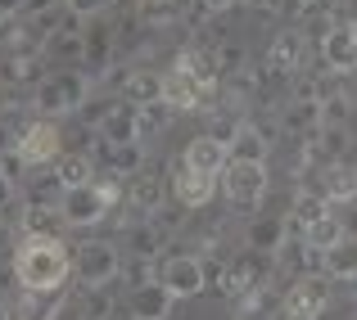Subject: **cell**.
<instances>
[{
  "instance_id": "6da1fadb",
  "label": "cell",
  "mask_w": 357,
  "mask_h": 320,
  "mask_svg": "<svg viewBox=\"0 0 357 320\" xmlns=\"http://www.w3.org/2000/svg\"><path fill=\"white\" fill-rule=\"evenodd\" d=\"M73 275V253L63 248V239H27L14 248V280L27 294H54L63 289V280Z\"/></svg>"
},
{
  "instance_id": "7a4b0ae2",
  "label": "cell",
  "mask_w": 357,
  "mask_h": 320,
  "mask_svg": "<svg viewBox=\"0 0 357 320\" xmlns=\"http://www.w3.org/2000/svg\"><path fill=\"white\" fill-rule=\"evenodd\" d=\"M96 77L91 72H50V77H41L32 86V113L36 118H77V109L86 104L91 95H96Z\"/></svg>"
},
{
  "instance_id": "3957f363",
  "label": "cell",
  "mask_w": 357,
  "mask_h": 320,
  "mask_svg": "<svg viewBox=\"0 0 357 320\" xmlns=\"http://www.w3.org/2000/svg\"><path fill=\"white\" fill-rule=\"evenodd\" d=\"M14 154L23 158L27 167H45V163H59V154H63V136H59V127H54L50 118H27L23 127H18V136H14Z\"/></svg>"
},
{
  "instance_id": "277c9868",
  "label": "cell",
  "mask_w": 357,
  "mask_h": 320,
  "mask_svg": "<svg viewBox=\"0 0 357 320\" xmlns=\"http://www.w3.org/2000/svg\"><path fill=\"white\" fill-rule=\"evenodd\" d=\"M73 271H77L91 289H105L109 280L122 275V253H118V243H109V239H82L77 248H73Z\"/></svg>"
},
{
  "instance_id": "5b68a950",
  "label": "cell",
  "mask_w": 357,
  "mask_h": 320,
  "mask_svg": "<svg viewBox=\"0 0 357 320\" xmlns=\"http://www.w3.org/2000/svg\"><path fill=\"white\" fill-rule=\"evenodd\" d=\"M267 163H227V172H222V190L236 208H258L267 199Z\"/></svg>"
},
{
  "instance_id": "8992f818",
  "label": "cell",
  "mask_w": 357,
  "mask_h": 320,
  "mask_svg": "<svg viewBox=\"0 0 357 320\" xmlns=\"http://www.w3.org/2000/svg\"><path fill=\"white\" fill-rule=\"evenodd\" d=\"M285 320H321L331 307V275H303L285 289Z\"/></svg>"
},
{
  "instance_id": "52a82bcc",
  "label": "cell",
  "mask_w": 357,
  "mask_h": 320,
  "mask_svg": "<svg viewBox=\"0 0 357 320\" xmlns=\"http://www.w3.org/2000/svg\"><path fill=\"white\" fill-rule=\"evenodd\" d=\"M154 280L167 285L176 298H195V294L208 289V271H204V262L195 257V253H172V257H163L158 271H154Z\"/></svg>"
},
{
  "instance_id": "ba28073f",
  "label": "cell",
  "mask_w": 357,
  "mask_h": 320,
  "mask_svg": "<svg viewBox=\"0 0 357 320\" xmlns=\"http://www.w3.org/2000/svg\"><path fill=\"white\" fill-rule=\"evenodd\" d=\"M321 68L335 72V77L357 72V27H353V18H340V23L321 36Z\"/></svg>"
},
{
  "instance_id": "9c48e42d",
  "label": "cell",
  "mask_w": 357,
  "mask_h": 320,
  "mask_svg": "<svg viewBox=\"0 0 357 320\" xmlns=\"http://www.w3.org/2000/svg\"><path fill=\"white\" fill-rule=\"evenodd\" d=\"M218 185H222V176L199 172V167L181 163L172 172V203H176V208H185V212H195V208H204V203H213Z\"/></svg>"
},
{
  "instance_id": "30bf717a",
  "label": "cell",
  "mask_w": 357,
  "mask_h": 320,
  "mask_svg": "<svg viewBox=\"0 0 357 320\" xmlns=\"http://www.w3.org/2000/svg\"><path fill=\"white\" fill-rule=\"evenodd\" d=\"M109 208H114V203L96 190V181L82 185V190H68V194H63V203H59L63 221H68L73 230H91V225H100L109 216Z\"/></svg>"
},
{
  "instance_id": "8fae6325",
  "label": "cell",
  "mask_w": 357,
  "mask_h": 320,
  "mask_svg": "<svg viewBox=\"0 0 357 320\" xmlns=\"http://www.w3.org/2000/svg\"><path fill=\"white\" fill-rule=\"evenodd\" d=\"M131 320H167L176 307V294L167 285H158V280H149V285L131 289Z\"/></svg>"
},
{
  "instance_id": "7c38bea8",
  "label": "cell",
  "mask_w": 357,
  "mask_h": 320,
  "mask_svg": "<svg viewBox=\"0 0 357 320\" xmlns=\"http://www.w3.org/2000/svg\"><path fill=\"white\" fill-rule=\"evenodd\" d=\"M181 163H190V167H199V172H213V176H222L227 172V163H231V149L222 145L218 136H195L190 145H185V154H181Z\"/></svg>"
},
{
  "instance_id": "4fadbf2b",
  "label": "cell",
  "mask_w": 357,
  "mask_h": 320,
  "mask_svg": "<svg viewBox=\"0 0 357 320\" xmlns=\"http://www.w3.org/2000/svg\"><path fill=\"white\" fill-rule=\"evenodd\" d=\"M303 63V36L298 32H276L267 45V72L271 77H289Z\"/></svg>"
},
{
  "instance_id": "5bb4252c",
  "label": "cell",
  "mask_w": 357,
  "mask_h": 320,
  "mask_svg": "<svg viewBox=\"0 0 357 320\" xmlns=\"http://www.w3.org/2000/svg\"><path fill=\"white\" fill-rule=\"evenodd\" d=\"M96 158L114 176L140 172V167H145V140H131V145H100V136H96Z\"/></svg>"
},
{
  "instance_id": "9a60e30c",
  "label": "cell",
  "mask_w": 357,
  "mask_h": 320,
  "mask_svg": "<svg viewBox=\"0 0 357 320\" xmlns=\"http://www.w3.org/2000/svg\"><path fill=\"white\" fill-rule=\"evenodd\" d=\"M100 145H131V140H140V122H136V109L127 104V99H118L114 113L105 118V127L96 131Z\"/></svg>"
},
{
  "instance_id": "2e32d148",
  "label": "cell",
  "mask_w": 357,
  "mask_h": 320,
  "mask_svg": "<svg viewBox=\"0 0 357 320\" xmlns=\"http://www.w3.org/2000/svg\"><path fill=\"white\" fill-rule=\"evenodd\" d=\"M267 154H271V140L262 136V127L240 122L236 136H231V163H267Z\"/></svg>"
},
{
  "instance_id": "e0dca14e",
  "label": "cell",
  "mask_w": 357,
  "mask_h": 320,
  "mask_svg": "<svg viewBox=\"0 0 357 320\" xmlns=\"http://www.w3.org/2000/svg\"><path fill=\"white\" fill-rule=\"evenodd\" d=\"M285 239H289L285 216H258V221H249V248L262 253V257H276L285 248Z\"/></svg>"
},
{
  "instance_id": "ac0fdd59",
  "label": "cell",
  "mask_w": 357,
  "mask_h": 320,
  "mask_svg": "<svg viewBox=\"0 0 357 320\" xmlns=\"http://www.w3.org/2000/svg\"><path fill=\"white\" fill-rule=\"evenodd\" d=\"M321 194L331 203H357V172L349 163H326L321 167Z\"/></svg>"
},
{
  "instance_id": "d6986e66",
  "label": "cell",
  "mask_w": 357,
  "mask_h": 320,
  "mask_svg": "<svg viewBox=\"0 0 357 320\" xmlns=\"http://www.w3.org/2000/svg\"><path fill=\"white\" fill-rule=\"evenodd\" d=\"M163 99H167L176 113H195V104H199V81H195L185 68L163 72Z\"/></svg>"
},
{
  "instance_id": "ffe728a7",
  "label": "cell",
  "mask_w": 357,
  "mask_h": 320,
  "mask_svg": "<svg viewBox=\"0 0 357 320\" xmlns=\"http://www.w3.org/2000/svg\"><path fill=\"white\" fill-rule=\"evenodd\" d=\"M54 176H59L63 190H82V185L96 181V158L82 154V149H73V154H59V163H54Z\"/></svg>"
},
{
  "instance_id": "44dd1931",
  "label": "cell",
  "mask_w": 357,
  "mask_h": 320,
  "mask_svg": "<svg viewBox=\"0 0 357 320\" xmlns=\"http://www.w3.org/2000/svg\"><path fill=\"white\" fill-rule=\"evenodd\" d=\"M63 225H68V221H63L59 208H50V203H27V212H23L27 239H59Z\"/></svg>"
},
{
  "instance_id": "7402d4cb",
  "label": "cell",
  "mask_w": 357,
  "mask_h": 320,
  "mask_svg": "<svg viewBox=\"0 0 357 320\" xmlns=\"http://www.w3.org/2000/svg\"><path fill=\"white\" fill-rule=\"evenodd\" d=\"M122 99H127L131 109H140V104H158V99H163V72L131 68L127 86H122Z\"/></svg>"
},
{
  "instance_id": "603a6c76",
  "label": "cell",
  "mask_w": 357,
  "mask_h": 320,
  "mask_svg": "<svg viewBox=\"0 0 357 320\" xmlns=\"http://www.w3.org/2000/svg\"><path fill=\"white\" fill-rule=\"evenodd\" d=\"M36 63H41V54H0V86L9 90H23L36 81Z\"/></svg>"
},
{
  "instance_id": "cb8c5ba5",
  "label": "cell",
  "mask_w": 357,
  "mask_h": 320,
  "mask_svg": "<svg viewBox=\"0 0 357 320\" xmlns=\"http://www.w3.org/2000/svg\"><path fill=\"white\" fill-rule=\"evenodd\" d=\"M176 68H185L199 86H213V81H222V68H218V54L204 50V45H185L181 59H176Z\"/></svg>"
},
{
  "instance_id": "d4e9b609",
  "label": "cell",
  "mask_w": 357,
  "mask_h": 320,
  "mask_svg": "<svg viewBox=\"0 0 357 320\" xmlns=\"http://www.w3.org/2000/svg\"><path fill=\"white\" fill-rule=\"evenodd\" d=\"M344 234H349L344 216H340V212H326L321 221H312V225L303 230V243H307V248H317V253H331L335 243L344 239Z\"/></svg>"
},
{
  "instance_id": "484cf974",
  "label": "cell",
  "mask_w": 357,
  "mask_h": 320,
  "mask_svg": "<svg viewBox=\"0 0 357 320\" xmlns=\"http://www.w3.org/2000/svg\"><path fill=\"white\" fill-rule=\"evenodd\" d=\"M326 275L344 280V285H353V280H357V239H353V234H344V239L326 253Z\"/></svg>"
},
{
  "instance_id": "4316f807",
  "label": "cell",
  "mask_w": 357,
  "mask_h": 320,
  "mask_svg": "<svg viewBox=\"0 0 357 320\" xmlns=\"http://www.w3.org/2000/svg\"><path fill=\"white\" fill-rule=\"evenodd\" d=\"M127 199L136 203L140 212H158V208H163V181H158L154 172H140V181L127 190Z\"/></svg>"
},
{
  "instance_id": "83f0119b",
  "label": "cell",
  "mask_w": 357,
  "mask_h": 320,
  "mask_svg": "<svg viewBox=\"0 0 357 320\" xmlns=\"http://www.w3.org/2000/svg\"><path fill=\"white\" fill-rule=\"evenodd\" d=\"M163 239H167V234L158 230L154 221H140L136 230H131V257H149V262H158V253H163Z\"/></svg>"
},
{
  "instance_id": "f1b7e54d",
  "label": "cell",
  "mask_w": 357,
  "mask_h": 320,
  "mask_svg": "<svg viewBox=\"0 0 357 320\" xmlns=\"http://www.w3.org/2000/svg\"><path fill=\"white\" fill-rule=\"evenodd\" d=\"M285 122L298 127V131H317V127H321V99H317V95H298L294 104L285 109Z\"/></svg>"
},
{
  "instance_id": "f546056e",
  "label": "cell",
  "mask_w": 357,
  "mask_h": 320,
  "mask_svg": "<svg viewBox=\"0 0 357 320\" xmlns=\"http://www.w3.org/2000/svg\"><path fill=\"white\" fill-rule=\"evenodd\" d=\"M349 118H353V99L340 86L331 95H321V127H349Z\"/></svg>"
},
{
  "instance_id": "4dcf8cb0",
  "label": "cell",
  "mask_w": 357,
  "mask_h": 320,
  "mask_svg": "<svg viewBox=\"0 0 357 320\" xmlns=\"http://www.w3.org/2000/svg\"><path fill=\"white\" fill-rule=\"evenodd\" d=\"M114 104H118V99H105V90H96V95H91L86 104L77 109L82 127H86V131H100V127H105V118H109V113H114Z\"/></svg>"
},
{
  "instance_id": "1f68e13d",
  "label": "cell",
  "mask_w": 357,
  "mask_h": 320,
  "mask_svg": "<svg viewBox=\"0 0 357 320\" xmlns=\"http://www.w3.org/2000/svg\"><path fill=\"white\" fill-rule=\"evenodd\" d=\"M172 104L167 99H158V104H140L136 109V122H140V136H154V131H163L167 127V118H172Z\"/></svg>"
},
{
  "instance_id": "d6a6232c",
  "label": "cell",
  "mask_w": 357,
  "mask_h": 320,
  "mask_svg": "<svg viewBox=\"0 0 357 320\" xmlns=\"http://www.w3.org/2000/svg\"><path fill=\"white\" fill-rule=\"evenodd\" d=\"M63 194H68V190L59 185V176H54V167H50V172H45L41 181L32 185V199H27V203H50V208H59V203H63Z\"/></svg>"
},
{
  "instance_id": "836d02e7",
  "label": "cell",
  "mask_w": 357,
  "mask_h": 320,
  "mask_svg": "<svg viewBox=\"0 0 357 320\" xmlns=\"http://www.w3.org/2000/svg\"><path fill=\"white\" fill-rule=\"evenodd\" d=\"M154 271H158V262H149V257H131V262H122V275H127V285H131V289L149 285V280H154Z\"/></svg>"
},
{
  "instance_id": "e575fe53",
  "label": "cell",
  "mask_w": 357,
  "mask_h": 320,
  "mask_svg": "<svg viewBox=\"0 0 357 320\" xmlns=\"http://www.w3.org/2000/svg\"><path fill=\"white\" fill-rule=\"evenodd\" d=\"M27 172H32V167H27L23 158L14 154V149H5V154H0V176H5V181H14V185H18Z\"/></svg>"
},
{
  "instance_id": "d590c367",
  "label": "cell",
  "mask_w": 357,
  "mask_h": 320,
  "mask_svg": "<svg viewBox=\"0 0 357 320\" xmlns=\"http://www.w3.org/2000/svg\"><path fill=\"white\" fill-rule=\"evenodd\" d=\"M63 5H68L73 14H82V18H100V14H109L118 0H63Z\"/></svg>"
},
{
  "instance_id": "8d00e7d4",
  "label": "cell",
  "mask_w": 357,
  "mask_h": 320,
  "mask_svg": "<svg viewBox=\"0 0 357 320\" xmlns=\"http://www.w3.org/2000/svg\"><path fill=\"white\" fill-rule=\"evenodd\" d=\"M213 54H218L222 72H240L244 68V50H240V45H222V50H213Z\"/></svg>"
},
{
  "instance_id": "74e56055",
  "label": "cell",
  "mask_w": 357,
  "mask_h": 320,
  "mask_svg": "<svg viewBox=\"0 0 357 320\" xmlns=\"http://www.w3.org/2000/svg\"><path fill=\"white\" fill-rule=\"evenodd\" d=\"M195 5H199L204 14H213V18H218V14H227V9H236L240 0H195Z\"/></svg>"
},
{
  "instance_id": "f35d334b",
  "label": "cell",
  "mask_w": 357,
  "mask_h": 320,
  "mask_svg": "<svg viewBox=\"0 0 357 320\" xmlns=\"http://www.w3.org/2000/svg\"><path fill=\"white\" fill-rule=\"evenodd\" d=\"M23 9H27V0H0V14L5 18H23Z\"/></svg>"
},
{
  "instance_id": "ab89813d",
  "label": "cell",
  "mask_w": 357,
  "mask_h": 320,
  "mask_svg": "<svg viewBox=\"0 0 357 320\" xmlns=\"http://www.w3.org/2000/svg\"><path fill=\"white\" fill-rule=\"evenodd\" d=\"M14 190H18V185H14V181H5V176H0V212H5L9 203H14Z\"/></svg>"
},
{
  "instance_id": "60d3db41",
  "label": "cell",
  "mask_w": 357,
  "mask_h": 320,
  "mask_svg": "<svg viewBox=\"0 0 357 320\" xmlns=\"http://www.w3.org/2000/svg\"><path fill=\"white\" fill-rule=\"evenodd\" d=\"M253 5H262L267 14H285V5H289V0H253Z\"/></svg>"
},
{
  "instance_id": "b9f144b4",
  "label": "cell",
  "mask_w": 357,
  "mask_h": 320,
  "mask_svg": "<svg viewBox=\"0 0 357 320\" xmlns=\"http://www.w3.org/2000/svg\"><path fill=\"white\" fill-rule=\"evenodd\" d=\"M9 23H14V18H5V14H0V36H5V27H9Z\"/></svg>"
},
{
  "instance_id": "7bdbcfd3",
  "label": "cell",
  "mask_w": 357,
  "mask_h": 320,
  "mask_svg": "<svg viewBox=\"0 0 357 320\" xmlns=\"http://www.w3.org/2000/svg\"><path fill=\"white\" fill-rule=\"evenodd\" d=\"M294 5H307V9H312V5H321V0H294Z\"/></svg>"
},
{
  "instance_id": "ee69618b",
  "label": "cell",
  "mask_w": 357,
  "mask_h": 320,
  "mask_svg": "<svg viewBox=\"0 0 357 320\" xmlns=\"http://www.w3.org/2000/svg\"><path fill=\"white\" fill-rule=\"evenodd\" d=\"M240 320H249V316H240Z\"/></svg>"
}]
</instances>
